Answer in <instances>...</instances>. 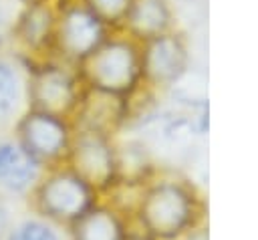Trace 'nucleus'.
Masks as SVG:
<instances>
[{"label":"nucleus","mask_w":258,"mask_h":240,"mask_svg":"<svg viewBox=\"0 0 258 240\" xmlns=\"http://www.w3.org/2000/svg\"><path fill=\"white\" fill-rule=\"evenodd\" d=\"M181 63L183 48L173 36L159 34L145 40V48L141 50V75L147 79L155 83H167L179 75Z\"/></svg>","instance_id":"12"},{"label":"nucleus","mask_w":258,"mask_h":240,"mask_svg":"<svg viewBox=\"0 0 258 240\" xmlns=\"http://www.w3.org/2000/svg\"><path fill=\"white\" fill-rule=\"evenodd\" d=\"M44 167L10 135H0V198H28Z\"/></svg>","instance_id":"9"},{"label":"nucleus","mask_w":258,"mask_h":240,"mask_svg":"<svg viewBox=\"0 0 258 240\" xmlns=\"http://www.w3.org/2000/svg\"><path fill=\"white\" fill-rule=\"evenodd\" d=\"M58 226L46 222L38 216H28L16 224H12L4 236V240H60L56 230Z\"/></svg>","instance_id":"14"},{"label":"nucleus","mask_w":258,"mask_h":240,"mask_svg":"<svg viewBox=\"0 0 258 240\" xmlns=\"http://www.w3.org/2000/svg\"><path fill=\"white\" fill-rule=\"evenodd\" d=\"M79 81L81 77L52 58L28 63V109L71 119L83 97Z\"/></svg>","instance_id":"5"},{"label":"nucleus","mask_w":258,"mask_h":240,"mask_svg":"<svg viewBox=\"0 0 258 240\" xmlns=\"http://www.w3.org/2000/svg\"><path fill=\"white\" fill-rule=\"evenodd\" d=\"M14 2H18L20 6H24V4H34V2H42V0H14Z\"/></svg>","instance_id":"19"},{"label":"nucleus","mask_w":258,"mask_h":240,"mask_svg":"<svg viewBox=\"0 0 258 240\" xmlns=\"http://www.w3.org/2000/svg\"><path fill=\"white\" fill-rule=\"evenodd\" d=\"M131 2L133 0H83V4H87V8H91L105 24L123 22Z\"/></svg>","instance_id":"15"},{"label":"nucleus","mask_w":258,"mask_h":240,"mask_svg":"<svg viewBox=\"0 0 258 240\" xmlns=\"http://www.w3.org/2000/svg\"><path fill=\"white\" fill-rule=\"evenodd\" d=\"M64 165L85 179L97 194L117 182V151L109 135L73 127V139Z\"/></svg>","instance_id":"7"},{"label":"nucleus","mask_w":258,"mask_h":240,"mask_svg":"<svg viewBox=\"0 0 258 240\" xmlns=\"http://www.w3.org/2000/svg\"><path fill=\"white\" fill-rule=\"evenodd\" d=\"M12 137L44 169L62 165L73 139L71 119L28 109L12 127Z\"/></svg>","instance_id":"6"},{"label":"nucleus","mask_w":258,"mask_h":240,"mask_svg":"<svg viewBox=\"0 0 258 240\" xmlns=\"http://www.w3.org/2000/svg\"><path fill=\"white\" fill-rule=\"evenodd\" d=\"M179 240H208V232H206L204 226H196L187 234H183Z\"/></svg>","instance_id":"18"},{"label":"nucleus","mask_w":258,"mask_h":240,"mask_svg":"<svg viewBox=\"0 0 258 240\" xmlns=\"http://www.w3.org/2000/svg\"><path fill=\"white\" fill-rule=\"evenodd\" d=\"M135 214L143 234L151 240H179L200 226L194 194L175 179H159L143 188Z\"/></svg>","instance_id":"1"},{"label":"nucleus","mask_w":258,"mask_h":240,"mask_svg":"<svg viewBox=\"0 0 258 240\" xmlns=\"http://www.w3.org/2000/svg\"><path fill=\"white\" fill-rule=\"evenodd\" d=\"M67 230L69 240H129V230L121 212L99 202Z\"/></svg>","instance_id":"11"},{"label":"nucleus","mask_w":258,"mask_h":240,"mask_svg":"<svg viewBox=\"0 0 258 240\" xmlns=\"http://www.w3.org/2000/svg\"><path fill=\"white\" fill-rule=\"evenodd\" d=\"M12 226L10 222V216H8V206H6V200L0 198V240H4L8 228Z\"/></svg>","instance_id":"17"},{"label":"nucleus","mask_w":258,"mask_h":240,"mask_svg":"<svg viewBox=\"0 0 258 240\" xmlns=\"http://www.w3.org/2000/svg\"><path fill=\"white\" fill-rule=\"evenodd\" d=\"M14 18H16V12H12L8 8L6 0H0V50H4V46L10 42V32H12Z\"/></svg>","instance_id":"16"},{"label":"nucleus","mask_w":258,"mask_h":240,"mask_svg":"<svg viewBox=\"0 0 258 240\" xmlns=\"http://www.w3.org/2000/svg\"><path fill=\"white\" fill-rule=\"evenodd\" d=\"M167 18L169 14L163 0H133L123 18V24L137 38L149 40L165 34Z\"/></svg>","instance_id":"13"},{"label":"nucleus","mask_w":258,"mask_h":240,"mask_svg":"<svg viewBox=\"0 0 258 240\" xmlns=\"http://www.w3.org/2000/svg\"><path fill=\"white\" fill-rule=\"evenodd\" d=\"M91 89L123 97L141 77V50L127 38H109L79 65Z\"/></svg>","instance_id":"3"},{"label":"nucleus","mask_w":258,"mask_h":240,"mask_svg":"<svg viewBox=\"0 0 258 240\" xmlns=\"http://www.w3.org/2000/svg\"><path fill=\"white\" fill-rule=\"evenodd\" d=\"M107 40V24L83 0L56 4L52 56L67 63H83Z\"/></svg>","instance_id":"4"},{"label":"nucleus","mask_w":258,"mask_h":240,"mask_svg":"<svg viewBox=\"0 0 258 240\" xmlns=\"http://www.w3.org/2000/svg\"><path fill=\"white\" fill-rule=\"evenodd\" d=\"M54 24L56 6L50 0L20 6L10 32V44L14 46V52L26 63L52 58Z\"/></svg>","instance_id":"8"},{"label":"nucleus","mask_w":258,"mask_h":240,"mask_svg":"<svg viewBox=\"0 0 258 240\" xmlns=\"http://www.w3.org/2000/svg\"><path fill=\"white\" fill-rule=\"evenodd\" d=\"M97 196L99 194L85 179L62 163L44 169L26 200L34 216L44 218L58 228H69L97 204Z\"/></svg>","instance_id":"2"},{"label":"nucleus","mask_w":258,"mask_h":240,"mask_svg":"<svg viewBox=\"0 0 258 240\" xmlns=\"http://www.w3.org/2000/svg\"><path fill=\"white\" fill-rule=\"evenodd\" d=\"M28 63L16 52L0 50V131L10 129L28 111Z\"/></svg>","instance_id":"10"}]
</instances>
